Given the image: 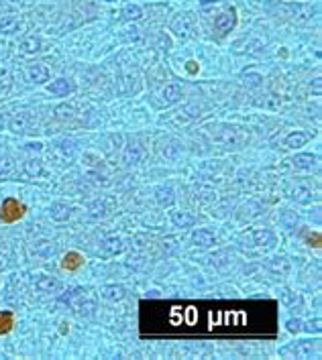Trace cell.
I'll list each match as a JSON object with an SVG mask.
<instances>
[{"label":"cell","instance_id":"6da1fadb","mask_svg":"<svg viewBox=\"0 0 322 360\" xmlns=\"http://www.w3.org/2000/svg\"><path fill=\"white\" fill-rule=\"evenodd\" d=\"M61 301L67 303L78 316H84V318L92 316L96 310V295L90 289H82V287L72 289V291H67V295L61 297Z\"/></svg>","mask_w":322,"mask_h":360},{"label":"cell","instance_id":"7a4b0ae2","mask_svg":"<svg viewBox=\"0 0 322 360\" xmlns=\"http://www.w3.org/2000/svg\"><path fill=\"white\" fill-rule=\"evenodd\" d=\"M25 205L14 200V198H6L0 205V220L6 222V224H12V222H19L23 216H25Z\"/></svg>","mask_w":322,"mask_h":360},{"label":"cell","instance_id":"3957f363","mask_svg":"<svg viewBox=\"0 0 322 360\" xmlns=\"http://www.w3.org/2000/svg\"><path fill=\"white\" fill-rule=\"evenodd\" d=\"M192 29H194V19H192V14H188V12L176 14L172 19V23H169V31H172L174 35L180 37V39H188L192 35Z\"/></svg>","mask_w":322,"mask_h":360},{"label":"cell","instance_id":"277c9868","mask_svg":"<svg viewBox=\"0 0 322 360\" xmlns=\"http://www.w3.org/2000/svg\"><path fill=\"white\" fill-rule=\"evenodd\" d=\"M283 10L287 12V16H292L296 21H310L316 14V6L312 4H285Z\"/></svg>","mask_w":322,"mask_h":360},{"label":"cell","instance_id":"5b68a950","mask_svg":"<svg viewBox=\"0 0 322 360\" xmlns=\"http://www.w3.org/2000/svg\"><path fill=\"white\" fill-rule=\"evenodd\" d=\"M100 248H102V254L104 256H114V254H118V252H123V240L118 238V236H114V234H110V236H106L102 242H100Z\"/></svg>","mask_w":322,"mask_h":360},{"label":"cell","instance_id":"8992f818","mask_svg":"<svg viewBox=\"0 0 322 360\" xmlns=\"http://www.w3.org/2000/svg\"><path fill=\"white\" fill-rule=\"evenodd\" d=\"M251 238H253V244H257V246H274L276 244V234L271 230H267V228L253 230Z\"/></svg>","mask_w":322,"mask_h":360},{"label":"cell","instance_id":"52a82bcc","mask_svg":"<svg viewBox=\"0 0 322 360\" xmlns=\"http://www.w3.org/2000/svg\"><path fill=\"white\" fill-rule=\"evenodd\" d=\"M234 23H236L234 10H232V8H229L227 12H223V14H218V16H216L214 27H216V31H220V33H230V29L234 27Z\"/></svg>","mask_w":322,"mask_h":360},{"label":"cell","instance_id":"ba28073f","mask_svg":"<svg viewBox=\"0 0 322 360\" xmlns=\"http://www.w3.org/2000/svg\"><path fill=\"white\" fill-rule=\"evenodd\" d=\"M27 78L33 83H45L49 80V70L43 63H33V65H29V70H27Z\"/></svg>","mask_w":322,"mask_h":360},{"label":"cell","instance_id":"9c48e42d","mask_svg":"<svg viewBox=\"0 0 322 360\" xmlns=\"http://www.w3.org/2000/svg\"><path fill=\"white\" fill-rule=\"evenodd\" d=\"M35 287L43 293H55V291L61 289V283L55 277H49V275H39L35 279Z\"/></svg>","mask_w":322,"mask_h":360},{"label":"cell","instance_id":"30bf717a","mask_svg":"<svg viewBox=\"0 0 322 360\" xmlns=\"http://www.w3.org/2000/svg\"><path fill=\"white\" fill-rule=\"evenodd\" d=\"M29 122H31L29 114L27 112H19V114H14L10 118L8 126H10L12 132H29Z\"/></svg>","mask_w":322,"mask_h":360},{"label":"cell","instance_id":"8fae6325","mask_svg":"<svg viewBox=\"0 0 322 360\" xmlns=\"http://www.w3.org/2000/svg\"><path fill=\"white\" fill-rule=\"evenodd\" d=\"M308 141H310V134H308V132L296 130V132H292V134H287V136H285L283 145H285L287 149H298V147H304Z\"/></svg>","mask_w":322,"mask_h":360},{"label":"cell","instance_id":"7c38bea8","mask_svg":"<svg viewBox=\"0 0 322 360\" xmlns=\"http://www.w3.org/2000/svg\"><path fill=\"white\" fill-rule=\"evenodd\" d=\"M100 295H102L106 301H121L125 297V287L121 285H106L100 289Z\"/></svg>","mask_w":322,"mask_h":360},{"label":"cell","instance_id":"4fadbf2b","mask_svg":"<svg viewBox=\"0 0 322 360\" xmlns=\"http://www.w3.org/2000/svg\"><path fill=\"white\" fill-rule=\"evenodd\" d=\"M84 265V256L80 252H67L61 261V269L63 271H78Z\"/></svg>","mask_w":322,"mask_h":360},{"label":"cell","instance_id":"5bb4252c","mask_svg":"<svg viewBox=\"0 0 322 360\" xmlns=\"http://www.w3.org/2000/svg\"><path fill=\"white\" fill-rule=\"evenodd\" d=\"M192 242H194L196 246H212V244H214V234H212L210 230L200 228V230L194 232Z\"/></svg>","mask_w":322,"mask_h":360},{"label":"cell","instance_id":"9a60e30c","mask_svg":"<svg viewBox=\"0 0 322 360\" xmlns=\"http://www.w3.org/2000/svg\"><path fill=\"white\" fill-rule=\"evenodd\" d=\"M49 92L53 96H67L70 92H74V85L67 80H55V81L49 83Z\"/></svg>","mask_w":322,"mask_h":360},{"label":"cell","instance_id":"2e32d148","mask_svg":"<svg viewBox=\"0 0 322 360\" xmlns=\"http://www.w3.org/2000/svg\"><path fill=\"white\" fill-rule=\"evenodd\" d=\"M180 98H182V88L178 83H169V85H165V90H163V100H165V104H176V102H180Z\"/></svg>","mask_w":322,"mask_h":360},{"label":"cell","instance_id":"e0dca14e","mask_svg":"<svg viewBox=\"0 0 322 360\" xmlns=\"http://www.w3.org/2000/svg\"><path fill=\"white\" fill-rule=\"evenodd\" d=\"M172 222L180 228H190L196 224V218L185 214V212H172Z\"/></svg>","mask_w":322,"mask_h":360},{"label":"cell","instance_id":"ac0fdd59","mask_svg":"<svg viewBox=\"0 0 322 360\" xmlns=\"http://www.w3.org/2000/svg\"><path fill=\"white\" fill-rule=\"evenodd\" d=\"M294 167L296 169H312V167H316V163H318V157L316 155H296L294 157Z\"/></svg>","mask_w":322,"mask_h":360},{"label":"cell","instance_id":"d6986e66","mask_svg":"<svg viewBox=\"0 0 322 360\" xmlns=\"http://www.w3.org/2000/svg\"><path fill=\"white\" fill-rule=\"evenodd\" d=\"M294 354H296V358H312V354L318 356V348L314 350L312 348V342L310 340H304V342H300V344L296 346Z\"/></svg>","mask_w":322,"mask_h":360},{"label":"cell","instance_id":"ffe728a7","mask_svg":"<svg viewBox=\"0 0 322 360\" xmlns=\"http://www.w3.org/2000/svg\"><path fill=\"white\" fill-rule=\"evenodd\" d=\"M70 208H67L65 203H53L51 208H49V214H51V218L53 220H57V222H65L67 218H70Z\"/></svg>","mask_w":322,"mask_h":360},{"label":"cell","instance_id":"44dd1931","mask_svg":"<svg viewBox=\"0 0 322 360\" xmlns=\"http://www.w3.org/2000/svg\"><path fill=\"white\" fill-rule=\"evenodd\" d=\"M14 325V314L12 312H0V336H4L12 330Z\"/></svg>","mask_w":322,"mask_h":360},{"label":"cell","instance_id":"7402d4cb","mask_svg":"<svg viewBox=\"0 0 322 360\" xmlns=\"http://www.w3.org/2000/svg\"><path fill=\"white\" fill-rule=\"evenodd\" d=\"M19 49L23 51V53H37V51H41V39H37V37H27L21 43Z\"/></svg>","mask_w":322,"mask_h":360},{"label":"cell","instance_id":"603a6c76","mask_svg":"<svg viewBox=\"0 0 322 360\" xmlns=\"http://www.w3.org/2000/svg\"><path fill=\"white\" fill-rule=\"evenodd\" d=\"M292 198L296 200V201H302V203H308L310 200H312V190L310 187H306V185H298L296 190L292 192Z\"/></svg>","mask_w":322,"mask_h":360},{"label":"cell","instance_id":"cb8c5ba5","mask_svg":"<svg viewBox=\"0 0 322 360\" xmlns=\"http://www.w3.org/2000/svg\"><path fill=\"white\" fill-rule=\"evenodd\" d=\"M19 27H21V23H19V19H16V16H6V19L0 21V33H6V35L14 33Z\"/></svg>","mask_w":322,"mask_h":360},{"label":"cell","instance_id":"d4e9b609","mask_svg":"<svg viewBox=\"0 0 322 360\" xmlns=\"http://www.w3.org/2000/svg\"><path fill=\"white\" fill-rule=\"evenodd\" d=\"M155 194H157V201H159L161 205H172V201H174V192H172V187H159Z\"/></svg>","mask_w":322,"mask_h":360},{"label":"cell","instance_id":"484cf974","mask_svg":"<svg viewBox=\"0 0 322 360\" xmlns=\"http://www.w3.org/2000/svg\"><path fill=\"white\" fill-rule=\"evenodd\" d=\"M141 16H143V10L137 4H129L123 10V19L125 21H137V19H141Z\"/></svg>","mask_w":322,"mask_h":360},{"label":"cell","instance_id":"4316f807","mask_svg":"<svg viewBox=\"0 0 322 360\" xmlns=\"http://www.w3.org/2000/svg\"><path fill=\"white\" fill-rule=\"evenodd\" d=\"M141 157H143V153H141L137 147H129V149H127V153H125V163L135 165V163H139V161H141Z\"/></svg>","mask_w":322,"mask_h":360},{"label":"cell","instance_id":"83f0119b","mask_svg":"<svg viewBox=\"0 0 322 360\" xmlns=\"http://www.w3.org/2000/svg\"><path fill=\"white\" fill-rule=\"evenodd\" d=\"M35 252L41 254V256H51V254L55 252V244L49 242V240H43V242H39V244L35 246Z\"/></svg>","mask_w":322,"mask_h":360},{"label":"cell","instance_id":"f1b7e54d","mask_svg":"<svg viewBox=\"0 0 322 360\" xmlns=\"http://www.w3.org/2000/svg\"><path fill=\"white\" fill-rule=\"evenodd\" d=\"M14 173V163L10 159H2L0 161V179H6Z\"/></svg>","mask_w":322,"mask_h":360},{"label":"cell","instance_id":"f546056e","mask_svg":"<svg viewBox=\"0 0 322 360\" xmlns=\"http://www.w3.org/2000/svg\"><path fill=\"white\" fill-rule=\"evenodd\" d=\"M25 173H27V175H31V177L41 175V163H39V161H35V159L27 161V163H25Z\"/></svg>","mask_w":322,"mask_h":360},{"label":"cell","instance_id":"4dcf8cb0","mask_svg":"<svg viewBox=\"0 0 322 360\" xmlns=\"http://www.w3.org/2000/svg\"><path fill=\"white\" fill-rule=\"evenodd\" d=\"M21 4V0H0V14H6V12H12L16 10Z\"/></svg>","mask_w":322,"mask_h":360},{"label":"cell","instance_id":"1f68e13d","mask_svg":"<svg viewBox=\"0 0 322 360\" xmlns=\"http://www.w3.org/2000/svg\"><path fill=\"white\" fill-rule=\"evenodd\" d=\"M287 330L294 332V334L300 332L302 330V320H290V321H287Z\"/></svg>","mask_w":322,"mask_h":360},{"label":"cell","instance_id":"d6a6232c","mask_svg":"<svg viewBox=\"0 0 322 360\" xmlns=\"http://www.w3.org/2000/svg\"><path fill=\"white\" fill-rule=\"evenodd\" d=\"M308 244L314 246V248H320V232H314L308 236Z\"/></svg>","mask_w":322,"mask_h":360},{"label":"cell","instance_id":"836d02e7","mask_svg":"<svg viewBox=\"0 0 322 360\" xmlns=\"http://www.w3.org/2000/svg\"><path fill=\"white\" fill-rule=\"evenodd\" d=\"M185 65H188V67H185V70H188L190 74H196V72H198V63H196V61H188Z\"/></svg>","mask_w":322,"mask_h":360},{"label":"cell","instance_id":"e575fe53","mask_svg":"<svg viewBox=\"0 0 322 360\" xmlns=\"http://www.w3.org/2000/svg\"><path fill=\"white\" fill-rule=\"evenodd\" d=\"M281 297H283L285 303H294V301H298V297H296V299L290 297V291H281Z\"/></svg>","mask_w":322,"mask_h":360},{"label":"cell","instance_id":"d590c367","mask_svg":"<svg viewBox=\"0 0 322 360\" xmlns=\"http://www.w3.org/2000/svg\"><path fill=\"white\" fill-rule=\"evenodd\" d=\"M314 94H316V96L320 94V78L314 80Z\"/></svg>","mask_w":322,"mask_h":360},{"label":"cell","instance_id":"8d00e7d4","mask_svg":"<svg viewBox=\"0 0 322 360\" xmlns=\"http://www.w3.org/2000/svg\"><path fill=\"white\" fill-rule=\"evenodd\" d=\"M27 149H31V151H39V149H41V143H31V145H27Z\"/></svg>","mask_w":322,"mask_h":360},{"label":"cell","instance_id":"74e56055","mask_svg":"<svg viewBox=\"0 0 322 360\" xmlns=\"http://www.w3.org/2000/svg\"><path fill=\"white\" fill-rule=\"evenodd\" d=\"M4 267H6V259H4V256H0V271H2Z\"/></svg>","mask_w":322,"mask_h":360}]
</instances>
